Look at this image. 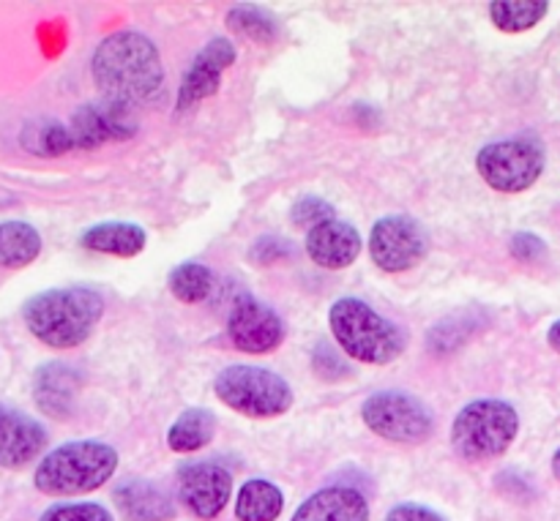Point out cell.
<instances>
[{"mask_svg":"<svg viewBox=\"0 0 560 521\" xmlns=\"http://www.w3.org/2000/svg\"><path fill=\"white\" fill-rule=\"evenodd\" d=\"M213 289V273L211 268L202 262H180L170 273V293L180 300V304H202Z\"/></svg>","mask_w":560,"mask_h":521,"instance_id":"24","label":"cell"},{"mask_svg":"<svg viewBox=\"0 0 560 521\" xmlns=\"http://www.w3.org/2000/svg\"><path fill=\"white\" fill-rule=\"evenodd\" d=\"M228 336L241 353L268 355L282 344L284 325L282 317L252 295H241L233 300L228 317Z\"/></svg>","mask_w":560,"mask_h":521,"instance_id":"10","label":"cell"},{"mask_svg":"<svg viewBox=\"0 0 560 521\" xmlns=\"http://www.w3.org/2000/svg\"><path fill=\"white\" fill-rule=\"evenodd\" d=\"M386 521H446L432 508L419 506V502H405V506H397L392 513H388Z\"/></svg>","mask_w":560,"mask_h":521,"instance_id":"30","label":"cell"},{"mask_svg":"<svg viewBox=\"0 0 560 521\" xmlns=\"http://www.w3.org/2000/svg\"><path fill=\"white\" fill-rule=\"evenodd\" d=\"M430 251L424 227L410 216H383L370 233V257L381 271L405 273Z\"/></svg>","mask_w":560,"mask_h":521,"instance_id":"9","label":"cell"},{"mask_svg":"<svg viewBox=\"0 0 560 521\" xmlns=\"http://www.w3.org/2000/svg\"><path fill=\"white\" fill-rule=\"evenodd\" d=\"M80 380L71 371V366L63 364H47L36 371L33 377V396L36 404L52 418H66L74 404V393Z\"/></svg>","mask_w":560,"mask_h":521,"instance_id":"17","label":"cell"},{"mask_svg":"<svg viewBox=\"0 0 560 521\" xmlns=\"http://www.w3.org/2000/svg\"><path fill=\"white\" fill-rule=\"evenodd\" d=\"M47 448V431L31 415L16 410H0V467L22 470L42 457Z\"/></svg>","mask_w":560,"mask_h":521,"instance_id":"15","label":"cell"},{"mask_svg":"<svg viewBox=\"0 0 560 521\" xmlns=\"http://www.w3.org/2000/svg\"><path fill=\"white\" fill-rule=\"evenodd\" d=\"M361 249H364L361 233L342 218L323 222L306 233V254L328 271H342V268L353 265Z\"/></svg>","mask_w":560,"mask_h":521,"instance_id":"14","label":"cell"},{"mask_svg":"<svg viewBox=\"0 0 560 521\" xmlns=\"http://www.w3.org/2000/svg\"><path fill=\"white\" fill-rule=\"evenodd\" d=\"M104 315V298L91 287H58L33 295L22 309L33 336L52 350H74L91 339Z\"/></svg>","mask_w":560,"mask_h":521,"instance_id":"2","label":"cell"},{"mask_svg":"<svg viewBox=\"0 0 560 521\" xmlns=\"http://www.w3.org/2000/svg\"><path fill=\"white\" fill-rule=\"evenodd\" d=\"M509 249H512V254L517 257V260L525 262L541 260V257L547 254V244L534 233H517L512 238V246H509Z\"/></svg>","mask_w":560,"mask_h":521,"instance_id":"29","label":"cell"},{"mask_svg":"<svg viewBox=\"0 0 560 521\" xmlns=\"http://www.w3.org/2000/svg\"><path fill=\"white\" fill-rule=\"evenodd\" d=\"M366 429L383 440L416 446L432 435V413L416 396L402 391H377L361 407Z\"/></svg>","mask_w":560,"mask_h":521,"instance_id":"8","label":"cell"},{"mask_svg":"<svg viewBox=\"0 0 560 521\" xmlns=\"http://www.w3.org/2000/svg\"><path fill=\"white\" fill-rule=\"evenodd\" d=\"M290 216H293V224L312 229V227H317V224L337 218V213H334V205H328L323 197L306 194L295 202L293 211H290Z\"/></svg>","mask_w":560,"mask_h":521,"instance_id":"28","label":"cell"},{"mask_svg":"<svg viewBox=\"0 0 560 521\" xmlns=\"http://www.w3.org/2000/svg\"><path fill=\"white\" fill-rule=\"evenodd\" d=\"M235 47L228 38H211L186 69L178 91V109H189L219 91L224 71L233 66Z\"/></svg>","mask_w":560,"mask_h":521,"instance_id":"13","label":"cell"},{"mask_svg":"<svg viewBox=\"0 0 560 521\" xmlns=\"http://www.w3.org/2000/svg\"><path fill=\"white\" fill-rule=\"evenodd\" d=\"M27 151L38 153V156H63V153L77 151L71 129L63 123H44L36 129H27L22 137Z\"/></svg>","mask_w":560,"mask_h":521,"instance_id":"25","label":"cell"},{"mask_svg":"<svg viewBox=\"0 0 560 521\" xmlns=\"http://www.w3.org/2000/svg\"><path fill=\"white\" fill-rule=\"evenodd\" d=\"M284 511V495L277 484L262 478H252L241 486L235 500L238 521H277Z\"/></svg>","mask_w":560,"mask_h":521,"instance_id":"20","label":"cell"},{"mask_svg":"<svg viewBox=\"0 0 560 521\" xmlns=\"http://www.w3.org/2000/svg\"><path fill=\"white\" fill-rule=\"evenodd\" d=\"M228 25L233 27L235 33H241V36H249L252 42H271V38H277L279 33L277 22H273L271 14H266V11L257 9V5H246V3L230 9Z\"/></svg>","mask_w":560,"mask_h":521,"instance_id":"26","label":"cell"},{"mask_svg":"<svg viewBox=\"0 0 560 521\" xmlns=\"http://www.w3.org/2000/svg\"><path fill=\"white\" fill-rule=\"evenodd\" d=\"M115 506L129 521H170L175 506L159 486L148 481H129L115 489Z\"/></svg>","mask_w":560,"mask_h":521,"instance_id":"18","label":"cell"},{"mask_svg":"<svg viewBox=\"0 0 560 521\" xmlns=\"http://www.w3.org/2000/svg\"><path fill=\"white\" fill-rule=\"evenodd\" d=\"M552 475L560 481V448L556 451V457H552Z\"/></svg>","mask_w":560,"mask_h":521,"instance_id":"32","label":"cell"},{"mask_svg":"<svg viewBox=\"0 0 560 521\" xmlns=\"http://www.w3.org/2000/svg\"><path fill=\"white\" fill-rule=\"evenodd\" d=\"M38 521H115L113 513L96 502H60L47 508Z\"/></svg>","mask_w":560,"mask_h":521,"instance_id":"27","label":"cell"},{"mask_svg":"<svg viewBox=\"0 0 560 521\" xmlns=\"http://www.w3.org/2000/svg\"><path fill=\"white\" fill-rule=\"evenodd\" d=\"M547 11V0H495L490 3V20L503 33H525L539 25Z\"/></svg>","mask_w":560,"mask_h":521,"instance_id":"23","label":"cell"},{"mask_svg":"<svg viewBox=\"0 0 560 521\" xmlns=\"http://www.w3.org/2000/svg\"><path fill=\"white\" fill-rule=\"evenodd\" d=\"M82 249L96 251V254H113V257H137L148 244V235L140 224L131 222H104L96 227L85 229L80 238Z\"/></svg>","mask_w":560,"mask_h":521,"instance_id":"19","label":"cell"},{"mask_svg":"<svg viewBox=\"0 0 560 521\" xmlns=\"http://www.w3.org/2000/svg\"><path fill=\"white\" fill-rule=\"evenodd\" d=\"M217 435V418L208 410H186L167 431V446L175 453H197Z\"/></svg>","mask_w":560,"mask_h":521,"instance_id":"21","label":"cell"},{"mask_svg":"<svg viewBox=\"0 0 560 521\" xmlns=\"http://www.w3.org/2000/svg\"><path fill=\"white\" fill-rule=\"evenodd\" d=\"M547 344H550L556 353H560V320H556L550 325V331H547Z\"/></svg>","mask_w":560,"mask_h":521,"instance_id":"31","label":"cell"},{"mask_svg":"<svg viewBox=\"0 0 560 521\" xmlns=\"http://www.w3.org/2000/svg\"><path fill=\"white\" fill-rule=\"evenodd\" d=\"M520 415L501 399H479L465 404L452 426V446L468 462L503 457L517 440Z\"/></svg>","mask_w":560,"mask_h":521,"instance_id":"5","label":"cell"},{"mask_svg":"<svg viewBox=\"0 0 560 521\" xmlns=\"http://www.w3.org/2000/svg\"><path fill=\"white\" fill-rule=\"evenodd\" d=\"M547 167L545 145L534 137H512V140L490 142L476 156V169L490 189L501 194L528 191L541 178Z\"/></svg>","mask_w":560,"mask_h":521,"instance_id":"7","label":"cell"},{"mask_svg":"<svg viewBox=\"0 0 560 521\" xmlns=\"http://www.w3.org/2000/svg\"><path fill=\"white\" fill-rule=\"evenodd\" d=\"M91 71L107 102L124 107L151 102L164 85L162 55L145 33L137 31H118L104 38L93 52Z\"/></svg>","mask_w":560,"mask_h":521,"instance_id":"1","label":"cell"},{"mask_svg":"<svg viewBox=\"0 0 560 521\" xmlns=\"http://www.w3.org/2000/svg\"><path fill=\"white\" fill-rule=\"evenodd\" d=\"M334 339L359 364L386 366L405 353V336L392 320L359 298H342L328 311Z\"/></svg>","mask_w":560,"mask_h":521,"instance_id":"4","label":"cell"},{"mask_svg":"<svg viewBox=\"0 0 560 521\" xmlns=\"http://www.w3.org/2000/svg\"><path fill=\"white\" fill-rule=\"evenodd\" d=\"M219 402L246 418H279L293 407V388L284 377L257 366H228L213 380Z\"/></svg>","mask_w":560,"mask_h":521,"instance_id":"6","label":"cell"},{"mask_svg":"<svg viewBox=\"0 0 560 521\" xmlns=\"http://www.w3.org/2000/svg\"><path fill=\"white\" fill-rule=\"evenodd\" d=\"M69 129L71 137H74L77 151H93V147L104 145V142H120L135 137L137 120L124 104L104 102L77 109Z\"/></svg>","mask_w":560,"mask_h":521,"instance_id":"12","label":"cell"},{"mask_svg":"<svg viewBox=\"0 0 560 521\" xmlns=\"http://www.w3.org/2000/svg\"><path fill=\"white\" fill-rule=\"evenodd\" d=\"M293 521H370V502L353 486H328L301 502Z\"/></svg>","mask_w":560,"mask_h":521,"instance_id":"16","label":"cell"},{"mask_svg":"<svg viewBox=\"0 0 560 521\" xmlns=\"http://www.w3.org/2000/svg\"><path fill=\"white\" fill-rule=\"evenodd\" d=\"M118 470V451L107 442L77 440L55 448L36 467L33 484L42 495L74 497L96 492Z\"/></svg>","mask_w":560,"mask_h":521,"instance_id":"3","label":"cell"},{"mask_svg":"<svg viewBox=\"0 0 560 521\" xmlns=\"http://www.w3.org/2000/svg\"><path fill=\"white\" fill-rule=\"evenodd\" d=\"M42 254V235L27 222H3L0 224V265L3 268H27Z\"/></svg>","mask_w":560,"mask_h":521,"instance_id":"22","label":"cell"},{"mask_svg":"<svg viewBox=\"0 0 560 521\" xmlns=\"http://www.w3.org/2000/svg\"><path fill=\"white\" fill-rule=\"evenodd\" d=\"M233 495V475L217 462H189L178 470V497L197 519H217Z\"/></svg>","mask_w":560,"mask_h":521,"instance_id":"11","label":"cell"}]
</instances>
